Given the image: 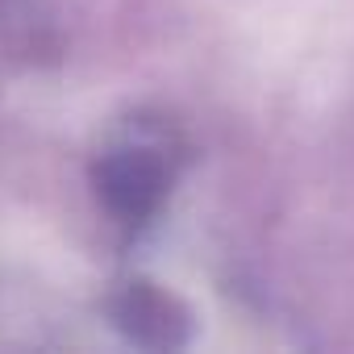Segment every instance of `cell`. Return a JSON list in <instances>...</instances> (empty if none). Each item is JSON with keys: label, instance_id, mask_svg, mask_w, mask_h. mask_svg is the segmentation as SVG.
I'll list each match as a JSON object with an SVG mask.
<instances>
[{"label": "cell", "instance_id": "obj_1", "mask_svg": "<svg viewBox=\"0 0 354 354\" xmlns=\"http://www.w3.org/2000/svg\"><path fill=\"white\" fill-rule=\"evenodd\" d=\"M100 192L121 217L138 221L162 196V167L150 158V150H138V146L117 150L100 171Z\"/></svg>", "mask_w": 354, "mask_h": 354}]
</instances>
